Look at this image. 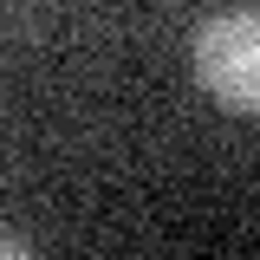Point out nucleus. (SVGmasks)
<instances>
[{
	"label": "nucleus",
	"instance_id": "1",
	"mask_svg": "<svg viewBox=\"0 0 260 260\" xmlns=\"http://www.w3.org/2000/svg\"><path fill=\"white\" fill-rule=\"evenodd\" d=\"M195 72L221 104L260 117V13H215L195 32Z\"/></svg>",
	"mask_w": 260,
	"mask_h": 260
}]
</instances>
